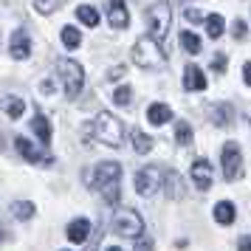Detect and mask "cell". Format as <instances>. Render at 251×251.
I'll return each mask as SVG.
<instances>
[{"label":"cell","mask_w":251,"mask_h":251,"mask_svg":"<svg viewBox=\"0 0 251 251\" xmlns=\"http://www.w3.org/2000/svg\"><path fill=\"white\" fill-rule=\"evenodd\" d=\"M119 178H122V167L116 161H104V164H99L93 170V186L102 192V198L110 206H116L119 198H122V192H119Z\"/></svg>","instance_id":"6da1fadb"},{"label":"cell","mask_w":251,"mask_h":251,"mask_svg":"<svg viewBox=\"0 0 251 251\" xmlns=\"http://www.w3.org/2000/svg\"><path fill=\"white\" fill-rule=\"evenodd\" d=\"M164 48L158 46V40H152V37H138L136 46H133V62H136L138 68H161L164 65Z\"/></svg>","instance_id":"7a4b0ae2"},{"label":"cell","mask_w":251,"mask_h":251,"mask_svg":"<svg viewBox=\"0 0 251 251\" xmlns=\"http://www.w3.org/2000/svg\"><path fill=\"white\" fill-rule=\"evenodd\" d=\"M91 130H93V136L99 138L102 144H107V147H122V141H125V127L110 113L96 116V122L91 125Z\"/></svg>","instance_id":"3957f363"},{"label":"cell","mask_w":251,"mask_h":251,"mask_svg":"<svg viewBox=\"0 0 251 251\" xmlns=\"http://www.w3.org/2000/svg\"><path fill=\"white\" fill-rule=\"evenodd\" d=\"M113 231L116 234H122V237L136 240V237L144 234V220H141L138 212L127 209V206H119V209L113 212Z\"/></svg>","instance_id":"277c9868"},{"label":"cell","mask_w":251,"mask_h":251,"mask_svg":"<svg viewBox=\"0 0 251 251\" xmlns=\"http://www.w3.org/2000/svg\"><path fill=\"white\" fill-rule=\"evenodd\" d=\"M57 74L62 85H65V93L68 96H76L82 91V85H85V71H82L79 62H74V59H59L57 62Z\"/></svg>","instance_id":"5b68a950"},{"label":"cell","mask_w":251,"mask_h":251,"mask_svg":"<svg viewBox=\"0 0 251 251\" xmlns=\"http://www.w3.org/2000/svg\"><path fill=\"white\" fill-rule=\"evenodd\" d=\"M170 20H172V9L167 3H152L147 9V25H150V34L152 40H161V37H167L170 31Z\"/></svg>","instance_id":"8992f818"},{"label":"cell","mask_w":251,"mask_h":251,"mask_svg":"<svg viewBox=\"0 0 251 251\" xmlns=\"http://www.w3.org/2000/svg\"><path fill=\"white\" fill-rule=\"evenodd\" d=\"M161 181H164V172L158 167H144L136 172V192L144 198H152L161 189Z\"/></svg>","instance_id":"52a82bcc"},{"label":"cell","mask_w":251,"mask_h":251,"mask_svg":"<svg viewBox=\"0 0 251 251\" xmlns=\"http://www.w3.org/2000/svg\"><path fill=\"white\" fill-rule=\"evenodd\" d=\"M223 175H226V181H240L243 178V155H240V147L234 141L223 144Z\"/></svg>","instance_id":"ba28073f"},{"label":"cell","mask_w":251,"mask_h":251,"mask_svg":"<svg viewBox=\"0 0 251 251\" xmlns=\"http://www.w3.org/2000/svg\"><path fill=\"white\" fill-rule=\"evenodd\" d=\"M14 147H17V152L23 155L25 161H31V164H51V155H46L43 150H37L28 138H23V136H17L14 138Z\"/></svg>","instance_id":"9c48e42d"},{"label":"cell","mask_w":251,"mask_h":251,"mask_svg":"<svg viewBox=\"0 0 251 251\" xmlns=\"http://www.w3.org/2000/svg\"><path fill=\"white\" fill-rule=\"evenodd\" d=\"M161 186H164V195H167L170 201H181L183 195H186L181 175H178L175 170H167V172H164V181H161Z\"/></svg>","instance_id":"30bf717a"},{"label":"cell","mask_w":251,"mask_h":251,"mask_svg":"<svg viewBox=\"0 0 251 251\" xmlns=\"http://www.w3.org/2000/svg\"><path fill=\"white\" fill-rule=\"evenodd\" d=\"M192 181H195V186L198 189H212V164L206 158H198L192 164Z\"/></svg>","instance_id":"8fae6325"},{"label":"cell","mask_w":251,"mask_h":251,"mask_svg":"<svg viewBox=\"0 0 251 251\" xmlns=\"http://www.w3.org/2000/svg\"><path fill=\"white\" fill-rule=\"evenodd\" d=\"M206 113H209V122L217 125V127H228V125H231V119H234V110H231V104H226V102L209 104V107H206Z\"/></svg>","instance_id":"7c38bea8"},{"label":"cell","mask_w":251,"mask_h":251,"mask_svg":"<svg viewBox=\"0 0 251 251\" xmlns=\"http://www.w3.org/2000/svg\"><path fill=\"white\" fill-rule=\"evenodd\" d=\"M107 20H110L113 28H127V25H130V12H127V6L122 0L107 3Z\"/></svg>","instance_id":"4fadbf2b"},{"label":"cell","mask_w":251,"mask_h":251,"mask_svg":"<svg viewBox=\"0 0 251 251\" xmlns=\"http://www.w3.org/2000/svg\"><path fill=\"white\" fill-rule=\"evenodd\" d=\"M12 57L14 59H28L31 57V40L23 28H17L12 34Z\"/></svg>","instance_id":"5bb4252c"},{"label":"cell","mask_w":251,"mask_h":251,"mask_svg":"<svg viewBox=\"0 0 251 251\" xmlns=\"http://www.w3.org/2000/svg\"><path fill=\"white\" fill-rule=\"evenodd\" d=\"M183 88L186 91H195V93L206 91V76L198 65H186V71H183Z\"/></svg>","instance_id":"9a60e30c"},{"label":"cell","mask_w":251,"mask_h":251,"mask_svg":"<svg viewBox=\"0 0 251 251\" xmlns=\"http://www.w3.org/2000/svg\"><path fill=\"white\" fill-rule=\"evenodd\" d=\"M0 107H3V113L9 116V119H20L25 110V102L17 96V93H6L3 99H0Z\"/></svg>","instance_id":"2e32d148"},{"label":"cell","mask_w":251,"mask_h":251,"mask_svg":"<svg viewBox=\"0 0 251 251\" xmlns=\"http://www.w3.org/2000/svg\"><path fill=\"white\" fill-rule=\"evenodd\" d=\"M68 240L71 243H85L88 240V234H91V220H85V217H76L74 223L68 226Z\"/></svg>","instance_id":"e0dca14e"},{"label":"cell","mask_w":251,"mask_h":251,"mask_svg":"<svg viewBox=\"0 0 251 251\" xmlns=\"http://www.w3.org/2000/svg\"><path fill=\"white\" fill-rule=\"evenodd\" d=\"M147 119H150V125L161 127V125H167V122L172 119V110L167 107V104L155 102V104H150V110H147Z\"/></svg>","instance_id":"ac0fdd59"},{"label":"cell","mask_w":251,"mask_h":251,"mask_svg":"<svg viewBox=\"0 0 251 251\" xmlns=\"http://www.w3.org/2000/svg\"><path fill=\"white\" fill-rule=\"evenodd\" d=\"M31 130H34V136L40 138V144H46V147L51 144V125H48V119L43 113L31 119Z\"/></svg>","instance_id":"d6986e66"},{"label":"cell","mask_w":251,"mask_h":251,"mask_svg":"<svg viewBox=\"0 0 251 251\" xmlns=\"http://www.w3.org/2000/svg\"><path fill=\"white\" fill-rule=\"evenodd\" d=\"M234 217H237V209H234V203H228V201H220V203L215 206V220L220 223V226H228V223H234Z\"/></svg>","instance_id":"ffe728a7"},{"label":"cell","mask_w":251,"mask_h":251,"mask_svg":"<svg viewBox=\"0 0 251 251\" xmlns=\"http://www.w3.org/2000/svg\"><path fill=\"white\" fill-rule=\"evenodd\" d=\"M133 147H136V152L147 155L150 150H152V138H150L144 130H133Z\"/></svg>","instance_id":"44dd1931"},{"label":"cell","mask_w":251,"mask_h":251,"mask_svg":"<svg viewBox=\"0 0 251 251\" xmlns=\"http://www.w3.org/2000/svg\"><path fill=\"white\" fill-rule=\"evenodd\" d=\"M62 43H65V48H79L82 46V34H79V28H74V25H65L62 28Z\"/></svg>","instance_id":"7402d4cb"},{"label":"cell","mask_w":251,"mask_h":251,"mask_svg":"<svg viewBox=\"0 0 251 251\" xmlns=\"http://www.w3.org/2000/svg\"><path fill=\"white\" fill-rule=\"evenodd\" d=\"M76 17H79L85 25H99V12L93 9V6H76Z\"/></svg>","instance_id":"603a6c76"},{"label":"cell","mask_w":251,"mask_h":251,"mask_svg":"<svg viewBox=\"0 0 251 251\" xmlns=\"http://www.w3.org/2000/svg\"><path fill=\"white\" fill-rule=\"evenodd\" d=\"M203 23H206V31H209L212 40H217V37L223 34V17H220V14H209Z\"/></svg>","instance_id":"cb8c5ba5"},{"label":"cell","mask_w":251,"mask_h":251,"mask_svg":"<svg viewBox=\"0 0 251 251\" xmlns=\"http://www.w3.org/2000/svg\"><path fill=\"white\" fill-rule=\"evenodd\" d=\"M181 46H183V51H189V54H201V37L192 34V31H183Z\"/></svg>","instance_id":"d4e9b609"},{"label":"cell","mask_w":251,"mask_h":251,"mask_svg":"<svg viewBox=\"0 0 251 251\" xmlns=\"http://www.w3.org/2000/svg\"><path fill=\"white\" fill-rule=\"evenodd\" d=\"M175 141L183 144V147L192 144V127L186 125V122H178V125H175Z\"/></svg>","instance_id":"484cf974"},{"label":"cell","mask_w":251,"mask_h":251,"mask_svg":"<svg viewBox=\"0 0 251 251\" xmlns=\"http://www.w3.org/2000/svg\"><path fill=\"white\" fill-rule=\"evenodd\" d=\"M12 215L17 217V220H28V217H34V203H28V201H23V203H14L12 206Z\"/></svg>","instance_id":"4316f807"},{"label":"cell","mask_w":251,"mask_h":251,"mask_svg":"<svg viewBox=\"0 0 251 251\" xmlns=\"http://www.w3.org/2000/svg\"><path fill=\"white\" fill-rule=\"evenodd\" d=\"M130 99H133V88H127V85H122V88L113 91V102L116 104H130Z\"/></svg>","instance_id":"83f0119b"},{"label":"cell","mask_w":251,"mask_h":251,"mask_svg":"<svg viewBox=\"0 0 251 251\" xmlns=\"http://www.w3.org/2000/svg\"><path fill=\"white\" fill-rule=\"evenodd\" d=\"M183 17H186L189 23H203V14L198 12V9H192V6H189V9H183Z\"/></svg>","instance_id":"f1b7e54d"},{"label":"cell","mask_w":251,"mask_h":251,"mask_svg":"<svg viewBox=\"0 0 251 251\" xmlns=\"http://www.w3.org/2000/svg\"><path fill=\"white\" fill-rule=\"evenodd\" d=\"M34 9L40 14H51V12H57L59 9V3H34Z\"/></svg>","instance_id":"f546056e"},{"label":"cell","mask_w":251,"mask_h":251,"mask_svg":"<svg viewBox=\"0 0 251 251\" xmlns=\"http://www.w3.org/2000/svg\"><path fill=\"white\" fill-rule=\"evenodd\" d=\"M212 71H215V74H223V71H226V57H223V54H217V57H215Z\"/></svg>","instance_id":"4dcf8cb0"},{"label":"cell","mask_w":251,"mask_h":251,"mask_svg":"<svg viewBox=\"0 0 251 251\" xmlns=\"http://www.w3.org/2000/svg\"><path fill=\"white\" fill-rule=\"evenodd\" d=\"M237 251H251V237L249 234H243V237L237 240Z\"/></svg>","instance_id":"1f68e13d"},{"label":"cell","mask_w":251,"mask_h":251,"mask_svg":"<svg viewBox=\"0 0 251 251\" xmlns=\"http://www.w3.org/2000/svg\"><path fill=\"white\" fill-rule=\"evenodd\" d=\"M234 37H237V40H243V37H246V23H243V20H237V23H234Z\"/></svg>","instance_id":"d6a6232c"},{"label":"cell","mask_w":251,"mask_h":251,"mask_svg":"<svg viewBox=\"0 0 251 251\" xmlns=\"http://www.w3.org/2000/svg\"><path fill=\"white\" fill-rule=\"evenodd\" d=\"M243 79H246V85L251 88V62H246V65H243Z\"/></svg>","instance_id":"836d02e7"},{"label":"cell","mask_w":251,"mask_h":251,"mask_svg":"<svg viewBox=\"0 0 251 251\" xmlns=\"http://www.w3.org/2000/svg\"><path fill=\"white\" fill-rule=\"evenodd\" d=\"M107 76H110V79H122V76H125V68L119 65V68H113L110 74H107Z\"/></svg>","instance_id":"e575fe53"},{"label":"cell","mask_w":251,"mask_h":251,"mask_svg":"<svg viewBox=\"0 0 251 251\" xmlns=\"http://www.w3.org/2000/svg\"><path fill=\"white\" fill-rule=\"evenodd\" d=\"M136 251H152V243H150V240H141Z\"/></svg>","instance_id":"d590c367"},{"label":"cell","mask_w":251,"mask_h":251,"mask_svg":"<svg viewBox=\"0 0 251 251\" xmlns=\"http://www.w3.org/2000/svg\"><path fill=\"white\" fill-rule=\"evenodd\" d=\"M107 251H122V249H116V246H110V249H107Z\"/></svg>","instance_id":"8d00e7d4"},{"label":"cell","mask_w":251,"mask_h":251,"mask_svg":"<svg viewBox=\"0 0 251 251\" xmlns=\"http://www.w3.org/2000/svg\"><path fill=\"white\" fill-rule=\"evenodd\" d=\"M0 240H3V228H0Z\"/></svg>","instance_id":"74e56055"},{"label":"cell","mask_w":251,"mask_h":251,"mask_svg":"<svg viewBox=\"0 0 251 251\" xmlns=\"http://www.w3.org/2000/svg\"><path fill=\"white\" fill-rule=\"evenodd\" d=\"M0 147H3V141H0Z\"/></svg>","instance_id":"f35d334b"}]
</instances>
